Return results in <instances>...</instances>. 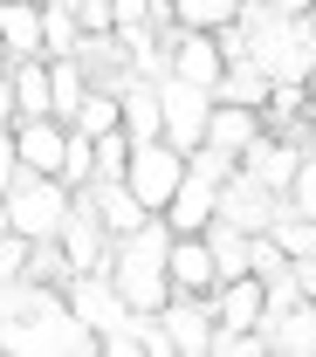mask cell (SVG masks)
Listing matches in <instances>:
<instances>
[{
	"mask_svg": "<svg viewBox=\"0 0 316 357\" xmlns=\"http://www.w3.org/2000/svg\"><path fill=\"white\" fill-rule=\"evenodd\" d=\"M90 151H96V178H124V158H131V131L117 124V131L90 137Z\"/></svg>",
	"mask_w": 316,
	"mask_h": 357,
	"instance_id": "f1b7e54d",
	"label": "cell"
},
{
	"mask_svg": "<svg viewBox=\"0 0 316 357\" xmlns=\"http://www.w3.org/2000/svg\"><path fill=\"white\" fill-rule=\"evenodd\" d=\"M262 137V110H248V103H220L213 96V110H206V144H220V151H248Z\"/></svg>",
	"mask_w": 316,
	"mask_h": 357,
	"instance_id": "ac0fdd59",
	"label": "cell"
},
{
	"mask_svg": "<svg viewBox=\"0 0 316 357\" xmlns=\"http://www.w3.org/2000/svg\"><path fill=\"white\" fill-rule=\"evenodd\" d=\"M69 14H76V28H83V35H103V28L117 21V7H110V0H69Z\"/></svg>",
	"mask_w": 316,
	"mask_h": 357,
	"instance_id": "f546056e",
	"label": "cell"
},
{
	"mask_svg": "<svg viewBox=\"0 0 316 357\" xmlns=\"http://www.w3.org/2000/svg\"><path fill=\"white\" fill-rule=\"evenodd\" d=\"M7 89H14V117H55L48 55H21V62H7Z\"/></svg>",
	"mask_w": 316,
	"mask_h": 357,
	"instance_id": "2e32d148",
	"label": "cell"
},
{
	"mask_svg": "<svg viewBox=\"0 0 316 357\" xmlns=\"http://www.w3.org/2000/svg\"><path fill=\"white\" fill-rule=\"evenodd\" d=\"M117 124L131 131V144L158 137V83L151 76H124L117 83Z\"/></svg>",
	"mask_w": 316,
	"mask_h": 357,
	"instance_id": "e0dca14e",
	"label": "cell"
},
{
	"mask_svg": "<svg viewBox=\"0 0 316 357\" xmlns=\"http://www.w3.org/2000/svg\"><path fill=\"white\" fill-rule=\"evenodd\" d=\"M179 178H186V151H172L165 137L131 144V158H124V185L144 199V213H158V206L172 199V185H179Z\"/></svg>",
	"mask_w": 316,
	"mask_h": 357,
	"instance_id": "3957f363",
	"label": "cell"
},
{
	"mask_svg": "<svg viewBox=\"0 0 316 357\" xmlns=\"http://www.w3.org/2000/svg\"><path fill=\"white\" fill-rule=\"evenodd\" d=\"M76 62H83L90 89H117L124 76H131V48H124V35H117V28H103V35H83V42H76Z\"/></svg>",
	"mask_w": 316,
	"mask_h": 357,
	"instance_id": "5bb4252c",
	"label": "cell"
},
{
	"mask_svg": "<svg viewBox=\"0 0 316 357\" xmlns=\"http://www.w3.org/2000/svg\"><path fill=\"white\" fill-rule=\"evenodd\" d=\"M69 206H76V192H69L55 172H21L14 185H7V227H14V234H28V241L62 234Z\"/></svg>",
	"mask_w": 316,
	"mask_h": 357,
	"instance_id": "7a4b0ae2",
	"label": "cell"
},
{
	"mask_svg": "<svg viewBox=\"0 0 316 357\" xmlns=\"http://www.w3.org/2000/svg\"><path fill=\"white\" fill-rule=\"evenodd\" d=\"M62 303H69V316L90 330V337H103V330H117L124 323V296H117V282L103 275V268H76L69 282H62Z\"/></svg>",
	"mask_w": 316,
	"mask_h": 357,
	"instance_id": "5b68a950",
	"label": "cell"
},
{
	"mask_svg": "<svg viewBox=\"0 0 316 357\" xmlns=\"http://www.w3.org/2000/svg\"><path fill=\"white\" fill-rule=\"evenodd\" d=\"M0 234H7V192H0Z\"/></svg>",
	"mask_w": 316,
	"mask_h": 357,
	"instance_id": "d590c367",
	"label": "cell"
},
{
	"mask_svg": "<svg viewBox=\"0 0 316 357\" xmlns=\"http://www.w3.org/2000/svg\"><path fill=\"white\" fill-rule=\"evenodd\" d=\"M158 330H165V344H172V357H206V344H213V296H165L158 303Z\"/></svg>",
	"mask_w": 316,
	"mask_h": 357,
	"instance_id": "8992f818",
	"label": "cell"
},
{
	"mask_svg": "<svg viewBox=\"0 0 316 357\" xmlns=\"http://www.w3.org/2000/svg\"><path fill=\"white\" fill-rule=\"evenodd\" d=\"M48 89H55V117L69 124V110H76V103H83V89H90V76H83V62H76V55L48 62Z\"/></svg>",
	"mask_w": 316,
	"mask_h": 357,
	"instance_id": "cb8c5ba5",
	"label": "cell"
},
{
	"mask_svg": "<svg viewBox=\"0 0 316 357\" xmlns=\"http://www.w3.org/2000/svg\"><path fill=\"white\" fill-rule=\"evenodd\" d=\"M213 248H206V234H172L165 241V289H179V296H213Z\"/></svg>",
	"mask_w": 316,
	"mask_h": 357,
	"instance_id": "9c48e42d",
	"label": "cell"
},
{
	"mask_svg": "<svg viewBox=\"0 0 316 357\" xmlns=\"http://www.w3.org/2000/svg\"><path fill=\"white\" fill-rule=\"evenodd\" d=\"M165 220L151 213V220L124 234V241H110V282H117V296H124V310H158L172 289H165Z\"/></svg>",
	"mask_w": 316,
	"mask_h": 357,
	"instance_id": "6da1fadb",
	"label": "cell"
},
{
	"mask_svg": "<svg viewBox=\"0 0 316 357\" xmlns=\"http://www.w3.org/2000/svg\"><path fill=\"white\" fill-rule=\"evenodd\" d=\"M21 178V158H14V124H0V192Z\"/></svg>",
	"mask_w": 316,
	"mask_h": 357,
	"instance_id": "1f68e13d",
	"label": "cell"
},
{
	"mask_svg": "<svg viewBox=\"0 0 316 357\" xmlns=\"http://www.w3.org/2000/svg\"><path fill=\"white\" fill-rule=\"evenodd\" d=\"M0 42H7V62L42 55V7L35 0H0Z\"/></svg>",
	"mask_w": 316,
	"mask_h": 357,
	"instance_id": "d6986e66",
	"label": "cell"
},
{
	"mask_svg": "<svg viewBox=\"0 0 316 357\" xmlns=\"http://www.w3.org/2000/svg\"><path fill=\"white\" fill-rule=\"evenodd\" d=\"M241 7H248V0H172V21L213 35V28H227V21H241Z\"/></svg>",
	"mask_w": 316,
	"mask_h": 357,
	"instance_id": "603a6c76",
	"label": "cell"
},
{
	"mask_svg": "<svg viewBox=\"0 0 316 357\" xmlns=\"http://www.w3.org/2000/svg\"><path fill=\"white\" fill-rule=\"evenodd\" d=\"M282 213H303V220H316V158H310V151H303L296 178L282 185Z\"/></svg>",
	"mask_w": 316,
	"mask_h": 357,
	"instance_id": "83f0119b",
	"label": "cell"
},
{
	"mask_svg": "<svg viewBox=\"0 0 316 357\" xmlns=\"http://www.w3.org/2000/svg\"><path fill=\"white\" fill-rule=\"evenodd\" d=\"M76 42H83V28H76L69 0H48V7H42V55L62 62V55H76Z\"/></svg>",
	"mask_w": 316,
	"mask_h": 357,
	"instance_id": "44dd1931",
	"label": "cell"
},
{
	"mask_svg": "<svg viewBox=\"0 0 316 357\" xmlns=\"http://www.w3.org/2000/svg\"><path fill=\"white\" fill-rule=\"evenodd\" d=\"M220 103H248V110H262V96H269V69L262 62H227L220 83H213Z\"/></svg>",
	"mask_w": 316,
	"mask_h": 357,
	"instance_id": "ffe728a7",
	"label": "cell"
},
{
	"mask_svg": "<svg viewBox=\"0 0 316 357\" xmlns=\"http://www.w3.org/2000/svg\"><path fill=\"white\" fill-rule=\"evenodd\" d=\"M21 275H28V282H55V289H62L76 268H69V255H62V241L48 234V241H28V268H21Z\"/></svg>",
	"mask_w": 316,
	"mask_h": 357,
	"instance_id": "d4e9b609",
	"label": "cell"
},
{
	"mask_svg": "<svg viewBox=\"0 0 316 357\" xmlns=\"http://www.w3.org/2000/svg\"><path fill=\"white\" fill-rule=\"evenodd\" d=\"M213 206H220V185H206L200 172H186L179 185H172V199L158 206V220H165V234H200V227L213 220Z\"/></svg>",
	"mask_w": 316,
	"mask_h": 357,
	"instance_id": "7c38bea8",
	"label": "cell"
},
{
	"mask_svg": "<svg viewBox=\"0 0 316 357\" xmlns=\"http://www.w3.org/2000/svg\"><path fill=\"white\" fill-rule=\"evenodd\" d=\"M269 7H275V14H310L316 0H269Z\"/></svg>",
	"mask_w": 316,
	"mask_h": 357,
	"instance_id": "e575fe53",
	"label": "cell"
},
{
	"mask_svg": "<svg viewBox=\"0 0 316 357\" xmlns=\"http://www.w3.org/2000/svg\"><path fill=\"white\" fill-rule=\"evenodd\" d=\"M262 310H269V282H255V275H234V282L213 289V323L220 330H255Z\"/></svg>",
	"mask_w": 316,
	"mask_h": 357,
	"instance_id": "9a60e30c",
	"label": "cell"
},
{
	"mask_svg": "<svg viewBox=\"0 0 316 357\" xmlns=\"http://www.w3.org/2000/svg\"><path fill=\"white\" fill-rule=\"evenodd\" d=\"M0 69H7V42H0Z\"/></svg>",
	"mask_w": 316,
	"mask_h": 357,
	"instance_id": "8d00e7d4",
	"label": "cell"
},
{
	"mask_svg": "<svg viewBox=\"0 0 316 357\" xmlns=\"http://www.w3.org/2000/svg\"><path fill=\"white\" fill-rule=\"evenodd\" d=\"M289 282H296V296L310 303L316 296V255H296V261H289Z\"/></svg>",
	"mask_w": 316,
	"mask_h": 357,
	"instance_id": "d6a6232c",
	"label": "cell"
},
{
	"mask_svg": "<svg viewBox=\"0 0 316 357\" xmlns=\"http://www.w3.org/2000/svg\"><path fill=\"white\" fill-rule=\"evenodd\" d=\"M62 185H69V192H83V185H96V151H90V137L83 131H69L62 137Z\"/></svg>",
	"mask_w": 316,
	"mask_h": 357,
	"instance_id": "484cf974",
	"label": "cell"
},
{
	"mask_svg": "<svg viewBox=\"0 0 316 357\" xmlns=\"http://www.w3.org/2000/svg\"><path fill=\"white\" fill-rule=\"evenodd\" d=\"M296 165H303V144H296L289 131H262L255 144H248V151H241V172H248V178H262V185H275V192L296 178Z\"/></svg>",
	"mask_w": 316,
	"mask_h": 357,
	"instance_id": "8fae6325",
	"label": "cell"
},
{
	"mask_svg": "<svg viewBox=\"0 0 316 357\" xmlns=\"http://www.w3.org/2000/svg\"><path fill=\"white\" fill-rule=\"evenodd\" d=\"M186 172H200V178H206V185H227V178L241 172V158H234V151H220V144H206V137H200V144L186 151Z\"/></svg>",
	"mask_w": 316,
	"mask_h": 357,
	"instance_id": "4316f807",
	"label": "cell"
},
{
	"mask_svg": "<svg viewBox=\"0 0 316 357\" xmlns=\"http://www.w3.org/2000/svg\"><path fill=\"white\" fill-rule=\"evenodd\" d=\"M206 110H213V89H193L179 76H158V137L172 151H193L206 137Z\"/></svg>",
	"mask_w": 316,
	"mask_h": 357,
	"instance_id": "277c9868",
	"label": "cell"
},
{
	"mask_svg": "<svg viewBox=\"0 0 316 357\" xmlns=\"http://www.w3.org/2000/svg\"><path fill=\"white\" fill-rule=\"evenodd\" d=\"M110 7H117L110 28H151V0H110Z\"/></svg>",
	"mask_w": 316,
	"mask_h": 357,
	"instance_id": "4dcf8cb0",
	"label": "cell"
},
{
	"mask_svg": "<svg viewBox=\"0 0 316 357\" xmlns=\"http://www.w3.org/2000/svg\"><path fill=\"white\" fill-rule=\"evenodd\" d=\"M35 7H48V0H35Z\"/></svg>",
	"mask_w": 316,
	"mask_h": 357,
	"instance_id": "74e56055",
	"label": "cell"
},
{
	"mask_svg": "<svg viewBox=\"0 0 316 357\" xmlns=\"http://www.w3.org/2000/svg\"><path fill=\"white\" fill-rule=\"evenodd\" d=\"M227 227H241V234H269L275 213H282V192L275 185H262V178H248V172H234L220 185V206H213Z\"/></svg>",
	"mask_w": 316,
	"mask_h": 357,
	"instance_id": "ba28073f",
	"label": "cell"
},
{
	"mask_svg": "<svg viewBox=\"0 0 316 357\" xmlns=\"http://www.w3.org/2000/svg\"><path fill=\"white\" fill-rule=\"evenodd\" d=\"M220 69H227V55H220V42H213L206 28H172V35H165V76H179V83H193V89H213Z\"/></svg>",
	"mask_w": 316,
	"mask_h": 357,
	"instance_id": "52a82bcc",
	"label": "cell"
},
{
	"mask_svg": "<svg viewBox=\"0 0 316 357\" xmlns=\"http://www.w3.org/2000/svg\"><path fill=\"white\" fill-rule=\"evenodd\" d=\"M0 124H14V89H7V69H0Z\"/></svg>",
	"mask_w": 316,
	"mask_h": 357,
	"instance_id": "836d02e7",
	"label": "cell"
},
{
	"mask_svg": "<svg viewBox=\"0 0 316 357\" xmlns=\"http://www.w3.org/2000/svg\"><path fill=\"white\" fill-rule=\"evenodd\" d=\"M62 137H69L62 117H14V158H21V172H62Z\"/></svg>",
	"mask_w": 316,
	"mask_h": 357,
	"instance_id": "30bf717a",
	"label": "cell"
},
{
	"mask_svg": "<svg viewBox=\"0 0 316 357\" xmlns=\"http://www.w3.org/2000/svg\"><path fill=\"white\" fill-rule=\"evenodd\" d=\"M269 337V357H316V310L310 303H289V310H269L255 323Z\"/></svg>",
	"mask_w": 316,
	"mask_h": 357,
	"instance_id": "4fadbf2b",
	"label": "cell"
},
{
	"mask_svg": "<svg viewBox=\"0 0 316 357\" xmlns=\"http://www.w3.org/2000/svg\"><path fill=\"white\" fill-rule=\"evenodd\" d=\"M310 89H316V76H310Z\"/></svg>",
	"mask_w": 316,
	"mask_h": 357,
	"instance_id": "f35d334b",
	"label": "cell"
},
{
	"mask_svg": "<svg viewBox=\"0 0 316 357\" xmlns=\"http://www.w3.org/2000/svg\"><path fill=\"white\" fill-rule=\"evenodd\" d=\"M69 131H83V137L117 131V89H83V103L69 110Z\"/></svg>",
	"mask_w": 316,
	"mask_h": 357,
	"instance_id": "7402d4cb",
	"label": "cell"
}]
</instances>
